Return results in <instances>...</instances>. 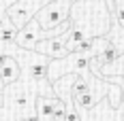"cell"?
Returning a JSON list of instances; mask_svg holds the SVG:
<instances>
[{"mask_svg":"<svg viewBox=\"0 0 124 121\" xmlns=\"http://www.w3.org/2000/svg\"><path fill=\"white\" fill-rule=\"evenodd\" d=\"M66 40H69V32H62V34L51 36V38H43V40L37 43L34 51L41 53V55H45V57H49V60H60L64 55H69Z\"/></svg>","mask_w":124,"mask_h":121,"instance_id":"cell-4","label":"cell"},{"mask_svg":"<svg viewBox=\"0 0 124 121\" xmlns=\"http://www.w3.org/2000/svg\"><path fill=\"white\" fill-rule=\"evenodd\" d=\"M105 2H107V6H109V11L113 13V6H116V0H105Z\"/></svg>","mask_w":124,"mask_h":121,"instance_id":"cell-17","label":"cell"},{"mask_svg":"<svg viewBox=\"0 0 124 121\" xmlns=\"http://www.w3.org/2000/svg\"><path fill=\"white\" fill-rule=\"evenodd\" d=\"M15 106H22V108H26V106H28V96H26V94H19V96L15 98Z\"/></svg>","mask_w":124,"mask_h":121,"instance_id":"cell-12","label":"cell"},{"mask_svg":"<svg viewBox=\"0 0 124 121\" xmlns=\"http://www.w3.org/2000/svg\"><path fill=\"white\" fill-rule=\"evenodd\" d=\"M19 76H22V66H19L17 57L0 51V85L9 87L15 81H19Z\"/></svg>","mask_w":124,"mask_h":121,"instance_id":"cell-5","label":"cell"},{"mask_svg":"<svg viewBox=\"0 0 124 121\" xmlns=\"http://www.w3.org/2000/svg\"><path fill=\"white\" fill-rule=\"evenodd\" d=\"M94 76H99V79H105V76H122V79H124V51H122V55L113 62L111 66L103 68V70L96 72Z\"/></svg>","mask_w":124,"mask_h":121,"instance_id":"cell-7","label":"cell"},{"mask_svg":"<svg viewBox=\"0 0 124 121\" xmlns=\"http://www.w3.org/2000/svg\"><path fill=\"white\" fill-rule=\"evenodd\" d=\"M64 121H81L79 113H77V106L73 104H66V113H64Z\"/></svg>","mask_w":124,"mask_h":121,"instance_id":"cell-10","label":"cell"},{"mask_svg":"<svg viewBox=\"0 0 124 121\" xmlns=\"http://www.w3.org/2000/svg\"><path fill=\"white\" fill-rule=\"evenodd\" d=\"M7 25H11V19H9V15H7L4 11H0V32H2Z\"/></svg>","mask_w":124,"mask_h":121,"instance_id":"cell-11","label":"cell"},{"mask_svg":"<svg viewBox=\"0 0 124 121\" xmlns=\"http://www.w3.org/2000/svg\"><path fill=\"white\" fill-rule=\"evenodd\" d=\"M17 32H19V30H17L13 24H11V25H7V28L0 32V43H7V45L15 43V36H17Z\"/></svg>","mask_w":124,"mask_h":121,"instance_id":"cell-8","label":"cell"},{"mask_svg":"<svg viewBox=\"0 0 124 121\" xmlns=\"http://www.w3.org/2000/svg\"><path fill=\"white\" fill-rule=\"evenodd\" d=\"M124 104V85H120V106Z\"/></svg>","mask_w":124,"mask_h":121,"instance_id":"cell-16","label":"cell"},{"mask_svg":"<svg viewBox=\"0 0 124 121\" xmlns=\"http://www.w3.org/2000/svg\"><path fill=\"white\" fill-rule=\"evenodd\" d=\"M71 30L66 40V51L73 49L86 38L107 36L113 25V15L105 0H77L71 9Z\"/></svg>","mask_w":124,"mask_h":121,"instance_id":"cell-1","label":"cell"},{"mask_svg":"<svg viewBox=\"0 0 124 121\" xmlns=\"http://www.w3.org/2000/svg\"><path fill=\"white\" fill-rule=\"evenodd\" d=\"M19 121H39V117L37 115H26V117H22Z\"/></svg>","mask_w":124,"mask_h":121,"instance_id":"cell-14","label":"cell"},{"mask_svg":"<svg viewBox=\"0 0 124 121\" xmlns=\"http://www.w3.org/2000/svg\"><path fill=\"white\" fill-rule=\"evenodd\" d=\"M122 121H124V104H122Z\"/></svg>","mask_w":124,"mask_h":121,"instance_id":"cell-18","label":"cell"},{"mask_svg":"<svg viewBox=\"0 0 124 121\" xmlns=\"http://www.w3.org/2000/svg\"><path fill=\"white\" fill-rule=\"evenodd\" d=\"M13 2H17V0H0V11H4V9H9Z\"/></svg>","mask_w":124,"mask_h":121,"instance_id":"cell-13","label":"cell"},{"mask_svg":"<svg viewBox=\"0 0 124 121\" xmlns=\"http://www.w3.org/2000/svg\"><path fill=\"white\" fill-rule=\"evenodd\" d=\"M113 24L120 25L124 30V2H116V6H113Z\"/></svg>","mask_w":124,"mask_h":121,"instance_id":"cell-9","label":"cell"},{"mask_svg":"<svg viewBox=\"0 0 124 121\" xmlns=\"http://www.w3.org/2000/svg\"><path fill=\"white\" fill-rule=\"evenodd\" d=\"M49 2L54 0H17V2H13L9 9H4V13L9 15V19H11V24L17 28V30H22L28 21H32L34 17H37L39 11H43Z\"/></svg>","mask_w":124,"mask_h":121,"instance_id":"cell-3","label":"cell"},{"mask_svg":"<svg viewBox=\"0 0 124 121\" xmlns=\"http://www.w3.org/2000/svg\"><path fill=\"white\" fill-rule=\"evenodd\" d=\"M4 104V85H0V106Z\"/></svg>","mask_w":124,"mask_h":121,"instance_id":"cell-15","label":"cell"},{"mask_svg":"<svg viewBox=\"0 0 124 121\" xmlns=\"http://www.w3.org/2000/svg\"><path fill=\"white\" fill-rule=\"evenodd\" d=\"M56 100H58V96H51V98H47V96H37L34 108H37L39 121H56V117H54Z\"/></svg>","mask_w":124,"mask_h":121,"instance_id":"cell-6","label":"cell"},{"mask_svg":"<svg viewBox=\"0 0 124 121\" xmlns=\"http://www.w3.org/2000/svg\"><path fill=\"white\" fill-rule=\"evenodd\" d=\"M75 2L77 0H54L43 11H39L34 19L39 21L41 30H56L62 24H66L69 17H71V9H73Z\"/></svg>","mask_w":124,"mask_h":121,"instance_id":"cell-2","label":"cell"}]
</instances>
